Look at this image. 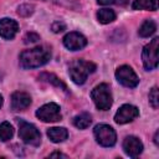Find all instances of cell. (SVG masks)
<instances>
[{
    "instance_id": "4fadbf2b",
    "label": "cell",
    "mask_w": 159,
    "mask_h": 159,
    "mask_svg": "<svg viewBox=\"0 0 159 159\" xmlns=\"http://www.w3.org/2000/svg\"><path fill=\"white\" fill-rule=\"evenodd\" d=\"M31 104V96L26 92H14L11 96V109L12 111H25Z\"/></svg>"
},
{
    "instance_id": "8992f818",
    "label": "cell",
    "mask_w": 159,
    "mask_h": 159,
    "mask_svg": "<svg viewBox=\"0 0 159 159\" xmlns=\"http://www.w3.org/2000/svg\"><path fill=\"white\" fill-rule=\"evenodd\" d=\"M93 135L97 140V143L102 147H113L117 142V134H116V130L108 125V124H104V123H101V124H97L93 129Z\"/></svg>"
},
{
    "instance_id": "e0dca14e",
    "label": "cell",
    "mask_w": 159,
    "mask_h": 159,
    "mask_svg": "<svg viewBox=\"0 0 159 159\" xmlns=\"http://www.w3.org/2000/svg\"><path fill=\"white\" fill-rule=\"evenodd\" d=\"M133 10H158V0H134L132 4Z\"/></svg>"
},
{
    "instance_id": "cb8c5ba5",
    "label": "cell",
    "mask_w": 159,
    "mask_h": 159,
    "mask_svg": "<svg viewBox=\"0 0 159 159\" xmlns=\"http://www.w3.org/2000/svg\"><path fill=\"white\" fill-rule=\"evenodd\" d=\"M40 41V35H37L36 32H27L24 36V42L25 43H35Z\"/></svg>"
},
{
    "instance_id": "44dd1931",
    "label": "cell",
    "mask_w": 159,
    "mask_h": 159,
    "mask_svg": "<svg viewBox=\"0 0 159 159\" xmlns=\"http://www.w3.org/2000/svg\"><path fill=\"white\" fill-rule=\"evenodd\" d=\"M14 135V128L9 122H2L0 124V140L7 142Z\"/></svg>"
},
{
    "instance_id": "30bf717a",
    "label": "cell",
    "mask_w": 159,
    "mask_h": 159,
    "mask_svg": "<svg viewBox=\"0 0 159 159\" xmlns=\"http://www.w3.org/2000/svg\"><path fill=\"white\" fill-rule=\"evenodd\" d=\"M63 45L70 51H78L87 46V39L82 34H80L77 31H72V32H68L67 35H65Z\"/></svg>"
},
{
    "instance_id": "52a82bcc",
    "label": "cell",
    "mask_w": 159,
    "mask_h": 159,
    "mask_svg": "<svg viewBox=\"0 0 159 159\" xmlns=\"http://www.w3.org/2000/svg\"><path fill=\"white\" fill-rule=\"evenodd\" d=\"M36 117L46 123L50 122H58L62 119V114H61V108L58 104L51 102V103H46L43 106H41L37 111H36Z\"/></svg>"
},
{
    "instance_id": "7402d4cb",
    "label": "cell",
    "mask_w": 159,
    "mask_h": 159,
    "mask_svg": "<svg viewBox=\"0 0 159 159\" xmlns=\"http://www.w3.org/2000/svg\"><path fill=\"white\" fill-rule=\"evenodd\" d=\"M34 10H35V6L31 5V4H21L17 6V15L21 16V17H29L30 15L34 14Z\"/></svg>"
},
{
    "instance_id": "d4e9b609",
    "label": "cell",
    "mask_w": 159,
    "mask_h": 159,
    "mask_svg": "<svg viewBox=\"0 0 159 159\" xmlns=\"http://www.w3.org/2000/svg\"><path fill=\"white\" fill-rule=\"evenodd\" d=\"M51 30L55 32V34H58V32H62L66 30V24L63 21H55L52 25H51Z\"/></svg>"
},
{
    "instance_id": "5b68a950",
    "label": "cell",
    "mask_w": 159,
    "mask_h": 159,
    "mask_svg": "<svg viewBox=\"0 0 159 159\" xmlns=\"http://www.w3.org/2000/svg\"><path fill=\"white\" fill-rule=\"evenodd\" d=\"M159 37H154L149 43L143 47L142 51V61L143 66L147 71H152L158 67L159 63Z\"/></svg>"
},
{
    "instance_id": "2e32d148",
    "label": "cell",
    "mask_w": 159,
    "mask_h": 159,
    "mask_svg": "<svg viewBox=\"0 0 159 159\" xmlns=\"http://www.w3.org/2000/svg\"><path fill=\"white\" fill-rule=\"evenodd\" d=\"M72 123H73V125H75L76 128H78V129H86V128H88V127L91 125V123H92V117H91L89 113L82 112V113L77 114V116L73 118Z\"/></svg>"
},
{
    "instance_id": "603a6c76",
    "label": "cell",
    "mask_w": 159,
    "mask_h": 159,
    "mask_svg": "<svg viewBox=\"0 0 159 159\" xmlns=\"http://www.w3.org/2000/svg\"><path fill=\"white\" fill-rule=\"evenodd\" d=\"M149 104L154 108V109H158L159 107V91H158V87H153L149 92Z\"/></svg>"
},
{
    "instance_id": "ba28073f",
    "label": "cell",
    "mask_w": 159,
    "mask_h": 159,
    "mask_svg": "<svg viewBox=\"0 0 159 159\" xmlns=\"http://www.w3.org/2000/svg\"><path fill=\"white\" fill-rule=\"evenodd\" d=\"M116 78L122 86L128 88H134L139 83V78L137 73L128 65H123L116 70Z\"/></svg>"
},
{
    "instance_id": "9a60e30c",
    "label": "cell",
    "mask_w": 159,
    "mask_h": 159,
    "mask_svg": "<svg viewBox=\"0 0 159 159\" xmlns=\"http://www.w3.org/2000/svg\"><path fill=\"white\" fill-rule=\"evenodd\" d=\"M39 80H40V81H43V82H46V83H50V84H52V86H55V87L62 88L63 91H67L66 84H65V83H63L56 75H53V73L42 72V73L39 76Z\"/></svg>"
},
{
    "instance_id": "f1b7e54d",
    "label": "cell",
    "mask_w": 159,
    "mask_h": 159,
    "mask_svg": "<svg viewBox=\"0 0 159 159\" xmlns=\"http://www.w3.org/2000/svg\"><path fill=\"white\" fill-rule=\"evenodd\" d=\"M2 102H4V101H2V96L0 94V108H1V106H2Z\"/></svg>"
},
{
    "instance_id": "7a4b0ae2",
    "label": "cell",
    "mask_w": 159,
    "mask_h": 159,
    "mask_svg": "<svg viewBox=\"0 0 159 159\" xmlns=\"http://www.w3.org/2000/svg\"><path fill=\"white\" fill-rule=\"evenodd\" d=\"M96 68L97 66L93 62H89L82 58H76L71 61L68 65V75L76 84H83L87 77L91 73H93Z\"/></svg>"
},
{
    "instance_id": "4316f807",
    "label": "cell",
    "mask_w": 159,
    "mask_h": 159,
    "mask_svg": "<svg viewBox=\"0 0 159 159\" xmlns=\"http://www.w3.org/2000/svg\"><path fill=\"white\" fill-rule=\"evenodd\" d=\"M50 157H51V158H53V157H62V158H67V155H66V154H62V153H60V152H55V153L50 154Z\"/></svg>"
},
{
    "instance_id": "ac0fdd59",
    "label": "cell",
    "mask_w": 159,
    "mask_h": 159,
    "mask_svg": "<svg viewBox=\"0 0 159 159\" xmlns=\"http://www.w3.org/2000/svg\"><path fill=\"white\" fill-rule=\"evenodd\" d=\"M155 31H157V24H155V21L148 19V20H145V21L140 25V27H139V30H138V35H139L140 37H149V36H152Z\"/></svg>"
},
{
    "instance_id": "277c9868",
    "label": "cell",
    "mask_w": 159,
    "mask_h": 159,
    "mask_svg": "<svg viewBox=\"0 0 159 159\" xmlns=\"http://www.w3.org/2000/svg\"><path fill=\"white\" fill-rule=\"evenodd\" d=\"M16 122L19 124V138L25 144L39 147L41 144V133L39 132V129L34 124L27 123L24 119L16 118Z\"/></svg>"
},
{
    "instance_id": "d6986e66",
    "label": "cell",
    "mask_w": 159,
    "mask_h": 159,
    "mask_svg": "<svg viewBox=\"0 0 159 159\" xmlns=\"http://www.w3.org/2000/svg\"><path fill=\"white\" fill-rule=\"evenodd\" d=\"M116 16L117 15L112 9H101L97 12V20H98V22H101L103 25L113 22L116 20Z\"/></svg>"
},
{
    "instance_id": "5bb4252c",
    "label": "cell",
    "mask_w": 159,
    "mask_h": 159,
    "mask_svg": "<svg viewBox=\"0 0 159 159\" xmlns=\"http://www.w3.org/2000/svg\"><path fill=\"white\" fill-rule=\"evenodd\" d=\"M47 137L53 143H61L67 139L68 132L63 127H52V128L47 129Z\"/></svg>"
},
{
    "instance_id": "9c48e42d",
    "label": "cell",
    "mask_w": 159,
    "mask_h": 159,
    "mask_svg": "<svg viewBox=\"0 0 159 159\" xmlns=\"http://www.w3.org/2000/svg\"><path fill=\"white\" fill-rule=\"evenodd\" d=\"M139 116V109L133 104H123L114 114V122L118 124H125L132 122Z\"/></svg>"
},
{
    "instance_id": "8fae6325",
    "label": "cell",
    "mask_w": 159,
    "mask_h": 159,
    "mask_svg": "<svg viewBox=\"0 0 159 159\" xmlns=\"http://www.w3.org/2000/svg\"><path fill=\"white\" fill-rule=\"evenodd\" d=\"M123 150L127 155L135 158L142 154L143 152V143L139 140V138L134 135H128L123 140Z\"/></svg>"
},
{
    "instance_id": "83f0119b",
    "label": "cell",
    "mask_w": 159,
    "mask_h": 159,
    "mask_svg": "<svg viewBox=\"0 0 159 159\" xmlns=\"http://www.w3.org/2000/svg\"><path fill=\"white\" fill-rule=\"evenodd\" d=\"M158 135H159V132L157 130V132H155V134H154V143H155V145H157V147H159V140H158Z\"/></svg>"
},
{
    "instance_id": "6da1fadb",
    "label": "cell",
    "mask_w": 159,
    "mask_h": 159,
    "mask_svg": "<svg viewBox=\"0 0 159 159\" xmlns=\"http://www.w3.org/2000/svg\"><path fill=\"white\" fill-rule=\"evenodd\" d=\"M51 48L46 45H41L22 51L19 55V63L25 70L37 68L46 65L51 60Z\"/></svg>"
},
{
    "instance_id": "484cf974",
    "label": "cell",
    "mask_w": 159,
    "mask_h": 159,
    "mask_svg": "<svg viewBox=\"0 0 159 159\" xmlns=\"http://www.w3.org/2000/svg\"><path fill=\"white\" fill-rule=\"evenodd\" d=\"M128 2V0H97V4L99 5H125Z\"/></svg>"
},
{
    "instance_id": "7c38bea8",
    "label": "cell",
    "mask_w": 159,
    "mask_h": 159,
    "mask_svg": "<svg viewBox=\"0 0 159 159\" xmlns=\"http://www.w3.org/2000/svg\"><path fill=\"white\" fill-rule=\"evenodd\" d=\"M19 31V24L14 19L4 17L0 20V37L5 40H12Z\"/></svg>"
},
{
    "instance_id": "3957f363",
    "label": "cell",
    "mask_w": 159,
    "mask_h": 159,
    "mask_svg": "<svg viewBox=\"0 0 159 159\" xmlns=\"http://www.w3.org/2000/svg\"><path fill=\"white\" fill-rule=\"evenodd\" d=\"M91 98L94 102L96 107L101 111H108L113 104V97H112L111 87L107 83L97 84L91 92Z\"/></svg>"
},
{
    "instance_id": "ffe728a7",
    "label": "cell",
    "mask_w": 159,
    "mask_h": 159,
    "mask_svg": "<svg viewBox=\"0 0 159 159\" xmlns=\"http://www.w3.org/2000/svg\"><path fill=\"white\" fill-rule=\"evenodd\" d=\"M42 1H48V2L56 4L58 6L66 7L68 10H72V11H80L81 10V4L77 0H42Z\"/></svg>"
}]
</instances>
